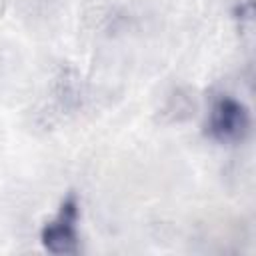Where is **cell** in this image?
I'll return each mask as SVG.
<instances>
[{"instance_id": "cell-1", "label": "cell", "mask_w": 256, "mask_h": 256, "mask_svg": "<svg viewBox=\"0 0 256 256\" xmlns=\"http://www.w3.org/2000/svg\"><path fill=\"white\" fill-rule=\"evenodd\" d=\"M248 130L250 112L240 100L224 94L212 102L206 120V134L212 140L220 144H236L246 138Z\"/></svg>"}, {"instance_id": "cell-2", "label": "cell", "mask_w": 256, "mask_h": 256, "mask_svg": "<svg viewBox=\"0 0 256 256\" xmlns=\"http://www.w3.org/2000/svg\"><path fill=\"white\" fill-rule=\"evenodd\" d=\"M80 204L74 192H70L62 202L52 220H48L40 230V242L44 250L50 254H78L80 238H78V214Z\"/></svg>"}]
</instances>
